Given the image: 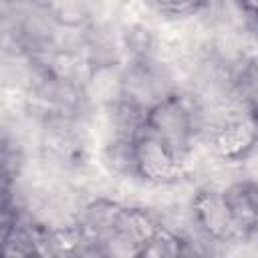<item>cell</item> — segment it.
I'll return each instance as SVG.
<instances>
[{
	"instance_id": "cell-1",
	"label": "cell",
	"mask_w": 258,
	"mask_h": 258,
	"mask_svg": "<svg viewBox=\"0 0 258 258\" xmlns=\"http://www.w3.org/2000/svg\"><path fill=\"white\" fill-rule=\"evenodd\" d=\"M204 109L196 95L187 89H175L159 97L145 109L143 131L161 139L185 163L187 157L202 143Z\"/></svg>"
},
{
	"instance_id": "cell-2",
	"label": "cell",
	"mask_w": 258,
	"mask_h": 258,
	"mask_svg": "<svg viewBox=\"0 0 258 258\" xmlns=\"http://www.w3.org/2000/svg\"><path fill=\"white\" fill-rule=\"evenodd\" d=\"M191 230L212 246L242 244L236 222L220 187L198 183L187 200Z\"/></svg>"
},
{
	"instance_id": "cell-3",
	"label": "cell",
	"mask_w": 258,
	"mask_h": 258,
	"mask_svg": "<svg viewBox=\"0 0 258 258\" xmlns=\"http://www.w3.org/2000/svg\"><path fill=\"white\" fill-rule=\"evenodd\" d=\"M135 175L149 187H173L189 179V169L161 139L141 131L135 137Z\"/></svg>"
},
{
	"instance_id": "cell-4",
	"label": "cell",
	"mask_w": 258,
	"mask_h": 258,
	"mask_svg": "<svg viewBox=\"0 0 258 258\" xmlns=\"http://www.w3.org/2000/svg\"><path fill=\"white\" fill-rule=\"evenodd\" d=\"M228 208L232 212V218L236 222L238 234L242 244L254 242L256 230H258V189L256 179L248 175H238L226 185L220 187Z\"/></svg>"
},
{
	"instance_id": "cell-5",
	"label": "cell",
	"mask_w": 258,
	"mask_h": 258,
	"mask_svg": "<svg viewBox=\"0 0 258 258\" xmlns=\"http://www.w3.org/2000/svg\"><path fill=\"white\" fill-rule=\"evenodd\" d=\"M256 2L258 0H232V8L238 14V18L252 28L256 24Z\"/></svg>"
}]
</instances>
